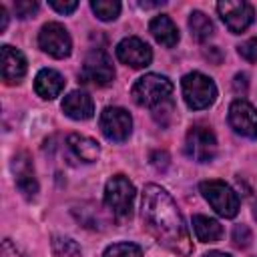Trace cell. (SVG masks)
<instances>
[{
  "label": "cell",
  "mask_w": 257,
  "mask_h": 257,
  "mask_svg": "<svg viewBox=\"0 0 257 257\" xmlns=\"http://www.w3.org/2000/svg\"><path fill=\"white\" fill-rule=\"evenodd\" d=\"M143 221L151 235L169 251L183 257L191 255L193 245L171 195L159 185H147L143 191Z\"/></svg>",
  "instance_id": "obj_1"
},
{
  "label": "cell",
  "mask_w": 257,
  "mask_h": 257,
  "mask_svg": "<svg viewBox=\"0 0 257 257\" xmlns=\"http://www.w3.org/2000/svg\"><path fill=\"white\" fill-rule=\"evenodd\" d=\"M171 94H173V82L167 76H161V74L141 76L133 84V90H131L133 100L139 106H147L151 110H157V108L173 102Z\"/></svg>",
  "instance_id": "obj_2"
},
{
  "label": "cell",
  "mask_w": 257,
  "mask_h": 257,
  "mask_svg": "<svg viewBox=\"0 0 257 257\" xmlns=\"http://www.w3.org/2000/svg\"><path fill=\"white\" fill-rule=\"evenodd\" d=\"M135 185L124 175H114L104 187V205L114 215L116 221H128L133 217Z\"/></svg>",
  "instance_id": "obj_3"
},
{
  "label": "cell",
  "mask_w": 257,
  "mask_h": 257,
  "mask_svg": "<svg viewBox=\"0 0 257 257\" xmlns=\"http://www.w3.org/2000/svg\"><path fill=\"white\" fill-rule=\"evenodd\" d=\"M181 88H183V98H185L187 106L193 108V110L207 108L217 98L215 82L209 76H205L203 72H189V74H185L183 80H181Z\"/></svg>",
  "instance_id": "obj_4"
},
{
  "label": "cell",
  "mask_w": 257,
  "mask_h": 257,
  "mask_svg": "<svg viewBox=\"0 0 257 257\" xmlns=\"http://www.w3.org/2000/svg\"><path fill=\"white\" fill-rule=\"evenodd\" d=\"M203 197L209 201V205L225 219H233L239 213V197L237 193L223 181H203L199 185Z\"/></svg>",
  "instance_id": "obj_5"
},
{
  "label": "cell",
  "mask_w": 257,
  "mask_h": 257,
  "mask_svg": "<svg viewBox=\"0 0 257 257\" xmlns=\"http://www.w3.org/2000/svg\"><path fill=\"white\" fill-rule=\"evenodd\" d=\"M185 153L197 163H209L217 155V139L209 126L195 124L185 139Z\"/></svg>",
  "instance_id": "obj_6"
},
{
  "label": "cell",
  "mask_w": 257,
  "mask_h": 257,
  "mask_svg": "<svg viewBox=\"0 0 257 257\" xmlns=\"http://www.w3.org/2000/svg\"><path fill=\"white\" fill-rule=\"evenodd\" d=\"M80 78H82V82H88V84H94V86H106L108 82H112L114 68H112V62H110L108 54L100 48L90 50L84 58Z\"/></svg>",
  "instance_id": "obj_7"
},
{
  "label": "cell",
  "mask_w": 257,
  "mask_h": 257,
  "mask_svg": "<svg viewBox=\"0 0 257 257\" xmlns=\"http://www.w3.org/2000/svg\"><path fill=\"white\" fill-rule=\"evenodd\" d=\"M38 46L54 58H66L72 50V40H70L68 30L62 24L48 22L38 32Z\"/></svg>",
  "instance_id": "obj_8"
},
{
  "label": "cell",
  "mask_w": 257,
  "mask_h": 257,
  "mask_svg": "<svg viewBox=\"0 0 257 257\" xmlns=\"http://www.w3.org/2000/svg\"><path fill=\"white\" fill-rule=\"evenodd\" d=\"M217 12L233 34H241L243 30H247L255 16L253 6L243 0H221L217 4Z\"/></svg>",
  "instance_id": "obj_9"
},
{
  "label": "cell",
  "mask_w": 257,
  "mask_h": 257,
  "mask_svg": "<svg viewBox=\"0 0 257 257\" xmlns=\"http://www.w3.org/2000/svg\"><path fill=\"white\" fill-rule=\"evenodd\" d=\"M100 131L108 141L122 143L128 139L131 128H133V118L131 114L120 108V106H106L100 112Z\"/></svg>",
  "instance_id": "obj_10"
},
{
  "label": "cell",
  "mask_w": 257,
  "mask_h": 257,
  "mask_svg": "<svg viewBox=\"0 0 257 257\" xmlns=\"http://www.w3.org/2000/svg\"><path fill=\"white\" fill-rule=\"evenodd\" d=\"M116 58L126 66L145 68L153 60V50L145 40H141L137 36H128L116 44Z\"/></svg>",
  "instance_id": "obj_11"
},
{
  "label": "cell",
  "mask_w": 257,
  "mask_h": 257,
  "mask_svg": "<svg viewBox=\"0 0 257 257\" xmlns=\"http://www.w3.org/2000/svg\"><path fill=\"white\" fill-rule=\"evenodd\" d=\"M231 128L247 139H257V110L247 100H233L229 106Z\"/></svg>",
  "instance_id": "obj_12"
},
{
  "label": "cell",
  "mask_w": 257,
  "mask_h": 257,
  "mask_svg": "<svg viewBox=\"0 0 257 257\" xmlns=\"http://www.w3.org/2000/svg\"><path fill=\"white\" fill-rule=\"evenodd\" d=\"M12 171H14V181L20 193L26 199H32L38 193V181L34 175V165L30 161L28 153H18L12 161Z\"/></svg>",
  "instance_id": "obj_13"
},
{
  "label": "cell",
  "mask_w": 257,
  "mask_h": 257,
  "mask_svg": "<svg viewBox=\"0 0 257 257\" xmlns=\"http://www.w3.org/2000/svg\"><path fill=\"white\" fill-rule=\"evenodd\" d=\"M2 78L6 84H16L24 78L26 74V58L20 50L4 44L2 50Z\"/></svg>",
  "instance_id": "obj_14"
},
{
  "label": "cell",
  "mask_w": 257,
  "mask_h": 257,
  "mask_svg": "<svg viewBox=\"0 0 257 257\" xmlns=\"http://www.w3.org/2000/svg\"><path fill=\"white\" fill-rule=\"evenodd\" d=\"M62 110L66 116L74 118V120H86L94 114V104L92 98L82 92V90H72L64 96L62 100Z\"/></svg>",
  "instance_id": "obj_15"
},
{
  "label": "cell",
  "mask_w": 257,
  "mask_h": 257,
  "mask_svg": "<svg viewBox=\"0 0 257 257\" xmlns=\"http://www.w3.org/2000/svg\"><path fill=\"white\" fill-rule=\"evenodd\" d=\"M62 88H64V78L52 68H42L34 78V90L40 98L52 100L62 92Z\"/></svg>",
  "instance_id": "obj_16"
},
{
  "label": "cell",
  "mask_w": 257,
  "mask_h": 257,
  "mask_svg": "<svg viewBox=\"0 0 257 257\" xmlns=\"http://www.w3.org/2000/svg\"><path fill=\"white\" fill-rule=\"evenodd\" d=\"M149 30L151 34L155 36V40L167 48H173L177 42H179V30L175 26V22L167 16V14H159L151 20L149 24Z\"/></svg>",
  "instance_id": "obj_17"
},
{
  "label": "cell",
  "mask_w": 257,
  "mask_h": 257,
  "mask_svg": "<svg viewBox=\"0 0 257 257\" xmlns=\"http://www.w3.org/2000/svg\"><path fill=\"white\" fill-rule=\"evenodd\" d=\"M68 147H70V151L80 159V161H84V163H92V161H96L98 159V155H100V147H98V143L94 141V139H90V137H84V135H70L68 137Z\"/></svg>",
  "instance_id": "obj_18"
},
{
  "label": "cell",
  "mask_w": 257,
  "mask_h": 257,
  "mask_svg": "<svg viewBox=\"0 0 257 257\" xmlns=\"http://www.w3.org/2000/svg\"><path fill=\"white\" fill-rule=\"evenodd\" d=\"M193 229H195V235L201 243H215L223 235V227L219 225V221L205 217V215L193 217Z\"/></svg>",
  "instance_id": "obj_19"
},
{
  "label": "cell",
  "mask_w": 257,
  "mask_h": 257,
  "mask_svg": "<svg viewBox=\"0 0 257 257\" xmlns=\"http://www.w3.org/2000/svg\"><path fill=\"white\" fill-rule=\"evenodd\" d=\"M189 28H191L193 38H197L199 42H205L213 34V22H211V18L207 14H203V12H199V10L191 12V16H189Z\"/></svg>",
  "instance_id": "obj_20"
},
{
  "label": "cell",
  "mask_w": 257,
  "mask_h": 257,
  "mask_svg": "<svg viewBox=\"0 0 257 257\" xmlns=\"http://www.w3.org/2000/svg\"><path fill=\"white\" fill-rule=\"evenodd\" d=\"M90 8L104 22L114 20L120 14V2H116V0H92L90 2Z\"/></svg>",
  "instance_id": "obj_21"
},
{
  "label": "cell",
  "mask_w": 257,
  "mask_h": 257,
  "mask_svg": "<svg viewBox=\"0 0 257 257\" xmlns=\"http://www.w3.org/2000/svg\"><path fill=\"white\" fill-rule=\"evenodd\" d=\"M102 257H143V251L135 243H114L106 247Z\"/></svg>",
  "instance_id": "obj_22"
},
{
  "label": "cell",
  "mask_w": 257,
  "mask_h": 257,
  "mask_svg": "<svg viewBox=\"0 0 257 257\" xmlns=\"http://www.w3.org/2000/svg\"><path fill=\"white\" fill-rule=\"evenodd\" d=\"M233 243H235V247H247L249 243H251V231H249V227L247 225H237L235 229H233Z\"/></svg>",
  "instance_id": "obj_23"
},
{
  "label": "cell",
  "mask_w": 257,
  "mask_h": 257,
  "mask_svg": "<svg viewBox=\"0 0 257 257\" xmlns=\"http://www.w3.org/2000/svg\"><path fill=\"white\" fill-rule=\"evenodd\" d=\"M239 54L249 62H257V36L239 44Z\"/></svg>",
  "instance_id": "obj_24"
},
{
  "label": "cell",
  "mask_w": 257,
  "mask_h": 257,
  "mask_svg": "<svg viewBox=\"0 0 257 257\" xmlns=\"http://www.w3.org/2000/svg\"><path fill=\"white\" fill-rule=\"evenodd\" d=\"M14 10H16L18 18H28L38 10V2H34V0H18L14 4Z\"/></svg>",
  "instance_id": "obj_25"
},
{
  "label": "cell",
  "mask_w": 257,
  "mask_h": 257,
  "mask_svg": "<svg viewBox=\"0 0 257 257\" xmlns=\"http://www.w3.org/2000/svg\"><path fill=\"white\" fill-rule=\"evenodd\" d=\"M56 12H60V14H70V12H74L76 8H78V2L76 0H64V2H60V0H50L48 2Z\"/></svg>",
  "instance_id": "obj_26"
},
{
  "label": "cell",
  "mask_w": 257,
  "mask_h": 257,
  "mask_svg": "<svg viewBox=\"0 0 257 257\" xmlns=\"http://www.w3.org/2000/svg\"><path fill=\"white\" fill-rule=\"evenodd\" d=\"M151 163H153L159 171H165V169L169 167V155H167L165 151H155V153L151 155Z\"/></svg>",
  "instance_id": "obj_27"
},
{
  "label": "cell",
  "mask_w": 257,
  "mask_h": 257,
  "mask_svg": "<svg viewBox=\"0 0 257 257\" xmlns=\"http://www.w3.org/2000/svg\"><path fill=\"white\" fill-rule=\"evenodd\" d=\"M237 92H245L247 90V74H235V82H233Z\"/></svg>",
  "instance_id": "obj_28"
},
{
  "label": "cell",
  "mask_w": 257,
  "mask_h": 257,
  "mask_svg": "<svg viewBox=\"0 0 257 257\" xmlns=\"http://www.w3.org/2000/svg\"><path fill=\"white\" fill-rule=\"evenodd\" d=\"M8 26V14H6V8L0 6V32H4Z\"/></svg>",
  "instance_id": "obj_29"
},
{
  "label": "cell",
  "mask_w": 257,
  "mask_h": 257,
  "mask_svg": "<svg viewBox=\"0 0 257 257\" xmlns=\"http://www.w3.org/2000/svg\"><path fill=\"white\" fill-rule=\"evenodd\" d=\"M4 257H14V255H12V245H10V241H8V239L4 241ZM16 257H22V255H20V253H16Z\"/></svg>",
  "instance_id": "obj_30"
},
{
  "label": "cell",
  "mask_w": 257,
  "mask_h": 257,
  "mask_svg": "<svg viewBox=\"0 0 257 257\" xmlns=\"http://www.w3.org/2000/svg\"><path fill=\"white\" fill-rule=\"evenodd\" d=\"M205 257H231V255H227V253H223V251H209Z\"/></svg>",
  "instance_id": "obj_31"
},
{
  "label": "cell",
  "mask_w": 257,
  "mask_h": 257,
  "mask_svg": "<svg viewBox=\"0 0 257 257\" xmlns=\"http://www.w3.org/2000/svg\"><path fill=\"white\" fill-rule=\"evenodd\" d=\"M253 215H255V219H257V203L253 205Z\"/></svg>",
  "instance_id": "obj_32"
}]
</instances>
